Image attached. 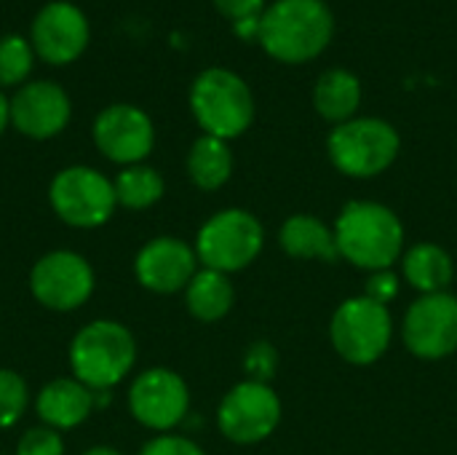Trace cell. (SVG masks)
I'll use <instances>...</instances> for the list:
<instances>
[{
	"label": "cell",
	"mask_w": 457,
	"mask_h": 455,
	"mask_svg": "<svg viewBox=\"0 0 457 455\" xmlns=\"http://www.w3.org/2000/svg\"><path fill=\"white\" fill-rule=\"evenodd\" d=\"M112 185H115L118 206H126V209H134V212L155 206L163 198V190H166V182H163L161 172L147 166V164L123 166L120 174L112 180Z\"/></svg>",
	"instance_id": "23"
},
{
	"label": "cell",
	"mask_w": 457,
	"mask_h": 455,
	"mask_svg": "<svg viewBox=\"0 0 457 455\" xmlns=\"http://www.w3.org/2000/svg\"><path fill=\"white\" fill-rule=\"evenodd\" d=\"M72 102L54 80H29L11 97V126L29 139H51L67 129Z\"/></svg>",
	"instance_id": "15"
},
{
	"label": "cell",
	"mask_w": 457,
	"mask_h": 455,
	"mask_svg": "<svg viewBox=\"0 0 457 455\" xmlns=\"http://www.w3.org/2000/svg\"><path fill=\"white\" fill-rule=\"evenodd\" d=\"M27 405H29L27 381L13 370L0 367V429L16 426L24 418Z\"/></svg>",
	"instance_id": "25"
},
{
	"label": "cell",
	"mask_w": 457,
	"mask_h": 455,
	"mask_svg": "<svg viewBox=\"0 0 457 455\" xmlns=\"http://www.w3.org/2000/svg\"><path fill=\"white\" fill-rule=\"evenodd\" d=\"M8 123H11V99L0 91V134L5 131Z\"/></svg>",
	"instance_id": "32"
},
{
	"label": "cell",
	"mask_w": 457,
	"mask_h": 455,
	"mask_svg": "<svg viewBox=\"0 0 457 455\" xmlns=\"http://www.w3.org/2000/svg\"><path fill=\"white\" fill-rule=\"evenodd\" d=\"M391 338H394V319L388 306L367 295L343 300L329 324V341L335 351L345 362L359 367L378 362L388 351Z\"/></svg>",
	"instance_id": "7"
},
{
	"label": "cell",
	"mask_w": 457,
	"mask_h": 455,
	"mask_svg": "<svg viewBox=\"0 0 457 455\" xmlns=\"http://www.w3.org/2000/svg\"><path fill=\"white\" fill-rule=\"evenodd\" d=\"M233 300H236V290L228 274H220L212 268H201L185 287L187 311L198 322H206V324L225 319L233 308Z\"/></svg>",
	"instance_id": "21"
},
{
	"label": "cell",
	"mask_w": 457,
	"mask_h": 455,
	"mask_svg": "<svg viewBox=\"0 0 457 455\" xmlns=\"http://www.w3.org/2000/svg\"><path fill=\"white\" fill-rule=\"evenodd\" d=\"M262 247H265V228L252 212L222 209L201 225L193 249L204 268L220 274H236L252 265L260 257Z\"/></svg>",
	"instance_id": "6"
},
{
	"label": "cell",
	"mask_w": 457,
	"mask_h": 455,
	"mask_svg": "<svg viewBox=\"0 0 457 455\" xmlns=\"http://www.w3.org/2000/svg\"><path fill=\"white\" fill-rule=\"evenodd\" d=\"M359 105H361V83L351 70L335 67L321 72L313 88V107L324 121L340 126L356 118Z\"/></svg>",
	"instance_id": "19"
},
{
	"label": "cell",
	"mask_w": 457,
	"mask_h": 455,
	"mask_svg": "<svg viewBox=\"0 0 457 455\" xmlns=\"http://www.w3.org/2000/svg\"><path fill=\"white\" fill-rule=\"evenodd\" d=\"M402 338L410 354L420 359H445L457 351V298L450 292L420 295L402 324Z\"/></svg>",
	"instance_id": "13"
},
{
	"label": "cell",
	"mask_w": 457,
	"mask_h": 455,
	"mask_svg": "<svg viewBox=\"0 0 457 455\" xmlns=\"http://www.w3.org/2000/svg\"><path fill=\"white\" fill-rule=\"evenodd\" d=\"M278 367V351L273 349V343L268 341H257L246 349L244 354V370H246V381L254 383H270Z\"/></svg>",
	"instance_id": "26"
},
{
	"label": "cell",
	"mask_w": 457,
	"mask_h": 455,
	"mask_svg": "<svg viewBox=\"0 0 457 455\" xmlns=\"http://www.w3.org/2000/svg\"><path fill=\"white\" fill-rule=\"evenodd\" d=\"M214 8L230 19L233 24L241 21V19H252V16H262V5L265 0H212Z\"/></svg>",
	"instance_id": "30"
},
{
	"label": "cell",
	"mask_w": 457,
	"mask_h": 455,
	"mask_svg": "<svg viewBox=\"0 0 457 455\" xmlns=\"http://www.w3.org/2000/svg\"><path fill=\"white\" fill-rule=\"evenodd\" d=\"M278 244L287 255L300 260H324V263L340 260L335 228H329L324 220L313 215H292L278 231Z\"/></svg>",
	"instance_id": "18"
},
{
	"label": "cell",
	"mask_w": 457,
	"mask_h": 455,
	"mask_svg": "<svg viewBox=\"0 0 457 455\" xmlns=\"http://www.w3.org/2000/svg\"><path fill=\"white\" fill-rule=\"evenodd\" d=\"M91 40V27L86 13L70 0H51L46 3L29 27V43L35 56L46 64L62 67L72 64L83 56Z\"/></svg>",
	"instance_id": "12"
},
{
	"label": "cell",
	"mask_w": 457,
	"mask_h": 455,
	"mask_svg": "<svg viewBox=\"0 0 457 455\" xmlns=\"http://www.w3.org/2000/svg\"><path fill=\"white\" fill-rule=\"evenodd\" d=\"M35 64L32 43L21 35H3L0 38V88L5 86H24Z\"/></svg>",
	"instance_id": "24"
},
{
	"label": "cell",
	"mask_w": 457,
	"mask_h": 455,
	"mask_svg": "<svg viewBox=\"0 0 457 455\" xmlns=\"http://www.w3.org/2000/svg\"><path fill=\"white\" fill-rule=\"evenodd\" d=\"M340 260L370 274L388 271L404 249V225L394 209L378 201H351L335 223Z\"/></svg>",
	"instance_id": "2"
},
{
	"label": "cell",
	"mask_w": 457,
	"mask_h": 455,
	"mask_svg": "<svg viewBox=\"0 0 457 455\" xmlns=\"http://www.w3.org/2000/svg\"><path fill=\"white\" fill-rule=\"evenodd\" d=\"M187 174L198 190H220L233 174V153L225 139L198 137L187 153Z\"/></svg>",
	"instance_id": "22"
},
{
	"label": "cell",
	"mask_w": 457,
	"mask_h": 455,
	"mask_svg": "<svg viewBox=\"0 0 457 455\" xmlns=\"http://www.w3.org/2000/svg\"><path fill=\"white\" fill-rule=\"evenodd\" d=\"M94 410V392L75 378H56L46 383L35 400V413L40 424L56 432H70L80 426Z\"/></svg>",
	"instance_id": "17"
},
{
	"label": "cell",
	"mask_w": 457,
	"mask_h": 455,
	"mask_svg": "<svg viewBox=\"0 0 457 455\" xmlns=\"http://www.w3.org/2000/svg\"><path fill=\"white\" fill-rule=\"evenodd\" d=\"M364 295L372 298V300H378V303H383V306H388L399 295V279H396V274L391 268L388 271H375L370 276V282H367Z\"/></svg>",
	"instance_id": "29"
},
{
	"label": "cell",
	"mask_w": 457,
	"mask_h": 455,
	"mask_svg": "<svg viewBox=\"0 0 457 455\" xmlns=\"http://www.w3.org/2000/svg\"><path fill=\"white\" fill-rule=\"evenodd\" d=\"M139 455H206L193 440L179 437V434H158L150 440Z\"/></svg>",
	"instance_id": "28"
},
{
	"label": "cell",
	"mask_w": 457,
	"mask_h": 455,
	"mask_svg": "<svg viewBox=\"0 0 457 455\" xmlns=\"http://www.w3.org/2000/svg\"><path fill=\"white\" fill-rule=\"evenodd\" d=\"M402 271L410 287H415L420 295L447 292V287L455 279L453 257L447 255V249L431 241H420L412 249H407L402 260Z\"/></svg>",
	"instance_id": "20"
},
{
	"label": "cell",
	"mask_w": 457,
	"mask_h": 455,
	"mask_svg": "<svg viewBox=\"0 0 457 455\" xmlns=\"http://www.w3.org/2000/svg\"><path fill=\"white\" fill-rule=\"evenodd\" d=\"M48 201L54 215L70 228H99L115 206V185L94 166H67L54 174L48 185Z\"/></svg>",
	"instance_id": "8"
},
{
	"label": "cell",
	"mask_w": 457,
	"mask_h": 455,
	"mask_svg": "<svg viewBox=\"0 0 457 455\" xmlns=\"http://www.w3.org/2000/svg\"><path fill=\"white\" fill-rule=\"evenodd\" d=\"M94 145L96 150L120 166L142 164L155 145V126L145 110L137 105H110L94 118Z\"/></svg>",
	"instance_id": "14"
},
{
	"label": "cell",
	"mask_w": 457,
	"mask_h": 455,
	"mask_svg": "<svg viewBox=\"0 0 457 455\" xmlns=\"http://www.w3.org/2000/svg\"><path fill=\"white\" fill-rule=\"evenodd\" d=\"M233 29H236V35H238V38H244V40H254V38H260V16L241 19V21H236V24H233Z\"/></svg>",
	"instance_id": "31"
},
{
	"label": "cell",
	"mask_w": 457,
	"mask_h": 455,
	"mask_svg": "<svg viewBox=\"0 0 457 455\" xmlns=\"http://www.w3.org/2000/svg\"><path fill=\"white\" fill-rule=\"evenodd\" d=\"M281 424V400L270 383L241 381L217 408V426L222 437L236 445H257L268 440Z\"/></svg>",
	"instance_id": "10"
},
{
	"label": "cell",
	"mask_w": 457,
	"mask_h": 455,
	"mask_svg": "<svg viewBox=\"0 0 457 455\" xmlns=\"http://www.w3.org/2000/svg\"><path fill=\"white\" fill-rule=\"evenodd\" d=\"M96 276L91 263L72 249L43 255L29 271V292L48 311H75L88 303Z\"/></svg>",
	"instance_id": "9"
},
{
	"label": "cell",
	"mask_w": 457,
	"mask_h": 455,
	"mask_svg": "<svg viewBox=\"0 0 457 455\" xmlns=\"http://www.w3.org/2000/svg\"><path fill=\"white\" fill-rule=\"evenodd\" d=\"M190 110L204 134L217 139L241 137L254 121V97L246 80L225 67H209L190 86Z\"/></svg>",
	"instance_id": "4"
},
{
	"label": "cell",
	"mask_w": 457,
	"mask_h": 455,
	"mask_svg": "<svg viewBox=\"0 0 457 455\" xmlns=\"http://www.w3.org/2000/svg\"><path fill=\"white\" fill-rule=\"evenodd\" d=\"M399 147V131L383 118H351L335 126L327 139V153L335 169L356 180L383 174L396 161Z\"/></svg>",
	"instance_id": "5"
},
{
	"label": "cell",
	"mask_w": 457,
	"mask_h": 455,
	"mask_svg": "<svg viewBox=\"0 0 457 455\" xmlns=\"http://www.w3.org/2000/svg\"><path fill=\"white\" fill-rule=\"evenodd\" d=\"M16 455H64L62 432L43 424L27 429L16 442Z\"/></svg>",
	"instance_id": "27"
},
{
	"label": "cell",
	"mask_w": 457,
	"mask_h": 455,
	"mask_svg": "<svg viewBox=\"0 0 457 455\" xmlns=\"http://www.w3.org/2000/svg\"><path fill=\"white\" fill-rule=\"evenodd\" d=\"M129 410L145 429L171 432L190 410V389L174 370L150 367L134 378L129 389Z\"/></svg>",
	"instance_id": "11"
},
{
	"label": "cell",
	"mask_w": 457,
	"mask_h": 455,
	"mask_svg": "<svg viewBox=\"0 0 457 455\" xmlns=\"http://www.w3.org/2000/svg\"><path fill=\"white\" fill-rule=\"evenodd\" d=\"M335 16L324 0H276L260 16V46L284 64H305L324 54Z\"/></svg>",
	"instance_id": "1"
},
{
	"label": "cell",
	"mask_w": 457,
	"mask_h": 455,
	"mask_svg": "<svg viewBox=\"0 0 457 455\" xmlns=\"http://www.w3.org/2000/svg\"><path fill=\"white\" fill-rule=\"evenodd\" d=\"M137 362V341L126 324L96 319L80 327L70 343L72 378L91 392H112Z\"/></svg>",
	"instance_id": "3"
},
{
	"label": "cell",
	"mask_w": 457,
	"mask_h": 455,
	"mask_svg": "<svg viewBox=\"0 0 457 455\" xmlns=\"http://www.w3.org/2000/svg\"><path fill=\"white\" fill-rule=\"evenodd\" d=\"M198 274V255L177 236H158L147 241L134 257L137 282L158 295H174Z\"/></svg>",
	"instance_id": "16"
},
{
	"label": "cell",
	"mask_w": 457,
	"mask_h": 455,
	"mask_svg": "<svg viewBox=\"0 0 457 455\" xmlns=\"http://www.w3.org/2000/svg\"><path fill=\"white\" fill-rule=\"evenodd\" d=\"M83 455H123V453H118L115 448H107V445H96V448H88Z\"/></svg>",
	"instance_id": "33"
}]
</instances>
